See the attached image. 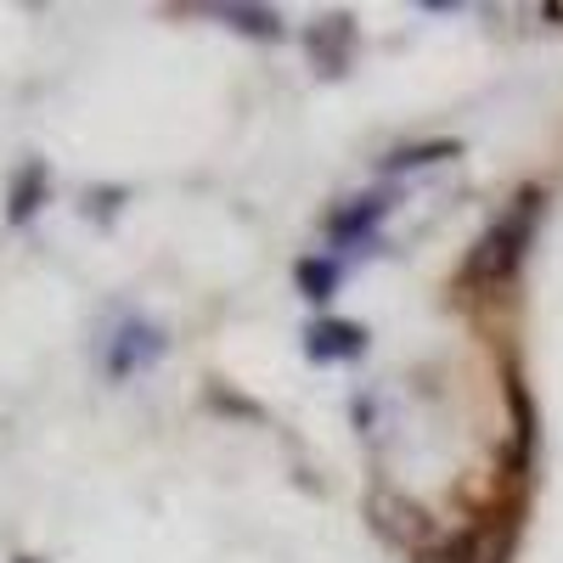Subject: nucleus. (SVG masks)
<instances>
[{
  "label": "nucleus",
  "instance_id": "f257e3e1",
  "mask_svg": "<svg viewBox=\"0 0 563 563\" xmlns=\"http://www.w3.org/2000/svg\"><path fill=\"white\" fill-rule=\"evenodd\" d=\"M536 220H541V192H525L519 203H512L485 238L474 243V254H467V265H462V282L467 288H501V282L519 271V260H525V249H530V238H536Z\"/></svg>",
  "mask_w": 563,
  "mask_h": 563
},
{
  "label": "nucleus",
  "instance_id": "f03ea898",
  "mask_svg": "<svg viewBox=\"0 0 563 563\" xmlns=\"http://www.w3.org/2000/svg\"><path fill=\"white\" fill-rule=\"evenodd\" d=\"M366 512H372V525H378L389 541L417 547L422 536H429V525H422V507H411V501H400V496H389V490L372 496V501H366Z\"/></svg>",
  "mask_w": 563,
  "mask_h": 563
},
{
  "label": "nucleus",
  "instance_id": "7ed1b4c3",
  "mask_svg": "<svg viewBox=\"0 0 563 563\" xmlns=\"http://www.w3.org/2000/svg\"><path fill=\"white\" fill-rule=\"evenodd\" d=\"M434 563H501V541H496V536H462V541H451Z\"/></svg>",
  "mask_w": 563,
  "mask_h": 563
}]
</instances>
